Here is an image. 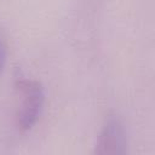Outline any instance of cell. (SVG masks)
Listing matches in <instances>:
<instances>
[{
    "instance_id": "obj_1",
    "label": "cell",
    "mask_w": 155,
    "mask_h": 155,
    "mask_svg": "<svg viewBox=\"0 0 155 155\" xmlns=\"http://www.w3.org/2000/svg\"><path fill=\"white\" fill-rule=\"evenodd\" d=\"M15 127L19 133H27L42 114L45 88L39 80L21 76L15 82Z\"/></svg>"
},
{
    "instance_id": "obj_2",
    "label": "cell",
    "mask_w": 155,
    "mask_h": 155,
    "mask_svg": "<svg viewBox=\"0 0 155 155\" xmlns=\"http://www.w3.org/2000/svg\"><path fill=\"white\" fill-rule=\"evenodd\" d=\"M128 147V136L124 121L116 115H109L97 136L96 154H125Z\"/></svg>"
},
{
    "instance_id": "obj_3",
    "label": "cell",
    "mask_w": 155,
    "mask_h": 155,
    "mask_svg": "<svg viewBox=\"0 0 155 155\" xmlns=\"http://www.w3.org/2000/svg\"><path fill=\"white\" fill-rule=\"evenodd\" d=\"M7 62V44L4 35L0 33V76L5 69Z\"/></svg>"
}]
</instances>
